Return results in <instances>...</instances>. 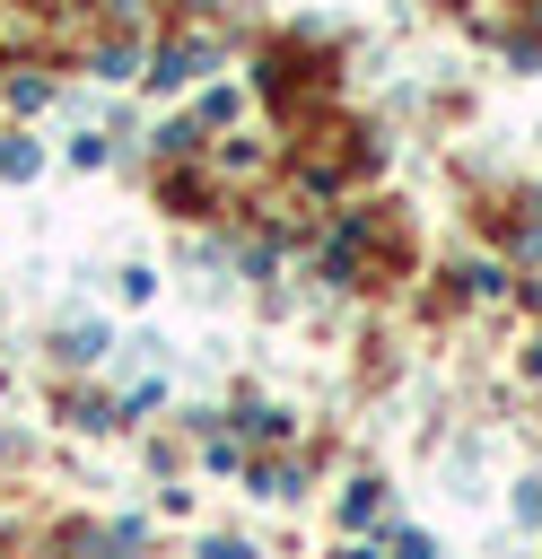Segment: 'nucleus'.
Returning a JSON list of instances; mask_svg holds the SVG:
<instances>
[{"label":"nucleus","mask_w":542,"mask_h":559,"mask_svg":"<svg viewBox=\"0 0 542 559\" xmlns=\"http://www.w3.org/2000/svg\"><path fill=\"white\" fill-rule=\"evenodd\" d=\"M350 524H376V480H350V507H341Z\"/></svg>","instance_id":"6"},{"label":"nucleus","mask_w":542,"mask_h":559,"mask_svg":"<svg viewBox=\"0 0 542 559\" xmlns=\"http://www.w3.org/2000/svg\"><path fill=\"white\" fill-rule=\"evenodd\" d=\"M219 70V44L210 35H166L157 52H149V87H192V79H210Z\"/></svg>","instance_id":"1"},{"label":"nucleus","mask_w":542,"mask_h":559,"mask_svg":"<svg viewBox=\"0 0 542 559\" xmlns=\"http://www.w3.org/2000/svg\"><path fill=\"white\" fill-rule=\"evenodd\" d=\"M96 349H105V332H96V323H70V332H61V358H70V367H87Z\"/></svg>","instance_id":"4"},{"label":"nucleus","mask_w":542,"mask_h":559,"mask_svg":"<svg viewBox=\"0 0 542 559\" xmlns=\"http://www.w3.org/2000/svg\"><path fill=\"white\" fill-rule=\"evenodd\" d=\"M236 114H245V96H236V87H210V96L192 105V122H201V131H227Z\"/></svg>","instance_id":"3"},{"label":"nucleus","mask_w":542,"mask_h":559,"mask_svg":"<svg viewBox=\"0 0 542 559\" xmlns=\"http://www.w3.org/2000/svg\"><path fill=\"white\" fill-rule=\"evenodd\" d=\"M131 61H140V44H131V35H105V44H96V79H140Z\"/></svg>","instance_id":"2"},{"label":"nucleus","mask_w":542,"mask_h":559,"mask_svg":"<svg viewBox=\"0 0 542 559\" xmlns=\"http://www.w3.org/2000/svg\"><path fill=\"white\" fill-rule=\"evenodd\" d=\"M9 105H17V114H44V105H52V79H9Z\"/></svg>","instance_id":"5"},{"label":"nucleus","mask_w":542,"mask_h":559,"mask_svg":"<svg viewBox=\"0 0 542 559\" xmlns=\"http://www.w3.org/2000/svg\"><path fill=\"white\" fill-rule=\"evenodd\" d=\"M201 559H254V550H245V542H210Z\"/></svg>","instance_id":"8"},{"label":"nucleus","mask_w":542,"mask_h":559,"mask_svg":"<svg viewBox=\"0 0 542 559\" xmlns=\"http://www.w3.org/2000/svg\"><path fill=\"white\" fill-rule=\"evenodd\" d=\"M533 201H542V192H533Z\"/></svg>","instance_id":"9"},{"label":"nucleus","mask_w":542,"mask_h":559,"mask_svg":"<svg viewBox=\"0 0 542 559\" xmlns=\"http://www.w3.org/2000/svg\"><path fill=\"white\" fill-rule=\"evenodd\" d=\"M516 515H525V524H542V480H525V489H516Z\"/></svg>","instance_id":"7"}]
</instances>
